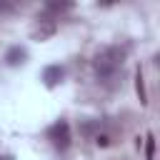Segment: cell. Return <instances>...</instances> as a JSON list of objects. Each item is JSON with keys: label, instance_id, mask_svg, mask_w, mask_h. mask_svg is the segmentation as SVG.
Segmentation results:
<instances>
[{"label": "cell", "instance_id": "obj_4", "mask_svg": "<svg viewBox=\"0 0 160 160\" xmlns=\"http://www.w3.org/2000/svg\"><path fill=\"white\" fill-rule=\"evenodd\" d=\"M62 78H65V68H62V65H48V68L42 70V82H45V88L60 85Z\"/></svg>", "mask_w": 160, "mask_h": 160}, {"label": "cell", "instance_id": "obj_7", "mask_svg": "<svg viewBox=\"0 0 160 160\" xmlns=\"http://www.w3.org/2000/svg\"><path fill=\"white\" fill-rule=\"evenodd\" d=\"M145 158L148 160H155V135L152 132L145 135Z\"/></svg>", "mask_w": 160, "mask_h": 160}, {"label": "cell", "instance_id": "obj_3", "mask_svg": "<svg viewBox=\"0 0 160 160\" xmlns=\"http://www.w3.org/2000/svg\"><path fill=\"white\" fill-rule=\"evenodd\" d=\"M55 28H58L55 20H50V18H42V20H40V18H38L35 25L30 28V35H32L35 40H48V38L55 35Z\"/></svg>", "mask_w": 160, "mask_h": 160}, {"label": "cell", "instance_id": "obj_6", "mask_svg": "<svg viewBox=\"0 0 160 160\" xmlns=\"http://www.w3.org/2000/svg\"><path fill=\"white\" fill-rule=\"evenodd\" d=\"M135 90H138L140 102L145 105V102H148V95H145V80H142V72H140V70H138V75H135Z\"/></svg>", "mask_w": 160, "mask_h": 160}, {"label": "cell", "instance_id": "obj_1", "mask_svg": "<svg viewBox=\"0 0 160 160\" xmlns=\"http://www.w3.org/2000/svg\"><path fill=\"white\" fill-rule=\"evenodd\" d=\"M122 60H125V50L118 48V45H110L105 50H100L92 60V68H95V75L98 78H112L120 68H122Z\"/></svg>", "mask_w": 160, "mask_h": 160}, {"label": "cell", "instance_id": "obj_2", "mask_svg": "<svg viewBox=\"0 0 160 160\" xmlns=\"http://www.w3.org/2000/svg\"><path fill=\"white\" fill-rule=\"evenodd\" d=\"M48 140L52 142L55 150H68V148H70V140H72L68 120H58V122H52V125L48 128Z\"/></svg>", "mask_w": 160, "mask_h": 160}, {"label": "cell", "instance_id": "obj_8", "mask_svg": "<svg viewBox=\"0 0 160 160\" xmlns=\"http://www.w3.org/2000/svg\"><path fill=\"white\" fill-rule=\"evenodd\" d=\"M70 2H48V10H68Z\"/></svg>", "mask_w": 160, "mask_h": 160}, {"label": "cell", "instance_id": "obj_5", "mask_svg": "<svg viewBox=\"0 0 160 160\" xmlns=\"http://www.w3.org/2000/svg\"><path fill=\"white\" fill-rule=\"evenodd\" d=\"M25 58H28V50L25 48H20V45H12V48H8V52H5V62L8 65H22L25 62Z\"/></svg>", "mask_w": 160, "mask_h": 160}]
</instances>
